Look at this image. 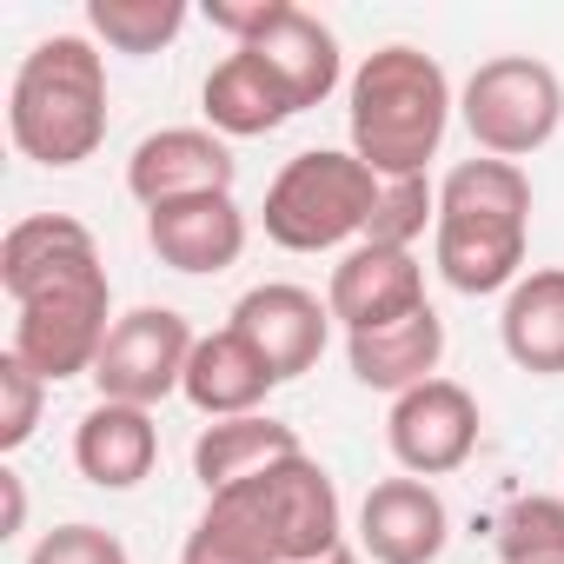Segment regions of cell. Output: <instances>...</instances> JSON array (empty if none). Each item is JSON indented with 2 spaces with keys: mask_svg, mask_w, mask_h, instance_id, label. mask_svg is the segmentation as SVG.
Here are the masks:
<instances>
[{
  "mask_svg": "<svg viewBox=\"0 0 564 564\" xmlns=\"http://www.w3.org/2000/svg\"><path fill=\"white\" fill-rule=\"evenodd\" d=\"M74 465H80V478L100 485V491H133V485L153 478V465H160V425H153V412L100 399V405L74 425Z\"/></svg>",
  "mask_w": 564,
  "mask_h": 564,
  "instance_id": "obj_17",
  "label": "cell"
},
{
  "mask_svg": "<svg viewBox=\"0 0 564 564\" xmlns=\"http://www.w3.org/2000/svg\"><path fill=\"white\" fill-rule=\"evenodd\" d=\"M438 359H445V319L432 306H419L392 326H372V333H346V366L366 392L405 399L412 386L438 379Z\"/></svg>",
  "mask_w": 564,
  "mask_h": 564,
  "instance_id": "obj_15",
  "label": "cell"
},
{
  "mask_svg": "<svg viewBox=\"0 0 564 564\" xmlns=\"http://www.w3.org/2000/svg\"><path fill=\"white\" fill-rule=\"evenodd\" d=\"M199 107H206V127H213L219 140H259V133L286 127V120L300 113L293 94L279 87V74H272L259 54H246V47H232V54L206 74Z\"/></svg>",
  "mask_w": 564,
  "mask_h": 564,
  "instance_id": "obj_18",
  "label": "cell"
},
{
  "mask_svg": "<svg viewBox=\"0 0 564 564\" xmlns=\"http://www.w3.org/2000/svg\"><path fill=\"white\" fill-rule=\"evenodd\" d=\"M379 173L346 147H313V153H293L286 166L272 173L265 186V239L286 246V252H333V246H359L366 239V219L379 206Z\"/></svg>",
  "mask_w": 564,
  "mask_h": 564,
  "instance_id": "obj_5",
  "label": "cell"
},
{
  "mask_svg": "<svg viewBox=\"0 0 564 564\" xmlns=\"http://www.w3.org/2000/svg\"><path fill=\"white\" fill-rule=\"evenodd\" d=\"M8 133L34 166H80L107 140V61L87 34H47L14 67L8 87Z\"/></svg>",
  "mask_w": 564,
  "mask_h": 564,
  "instance_id": "obj_4",
  "label": "cell"
},
{
  "mask_svg": "<svg viewBox=\"0 0 564 564\" xmlns=\"http://www.w3.org/2000/svg\"><path fill=\"white\" fill-rule=\"evenodd\" d=\"M478 432H485L478 399L458 379L412 386L405 399H392V419H386V445H392L399 471L405 478H425V485L445 478V471H458L478 452Z\"/></svg>",
  "mask_w": 564,
  "mask_h": 564,
  "instance_id": "obj_9",
  "label": "cell"
},
{
  "mask_svg": "<svg viewBox=\"0 0 564 564\" xmlns=\"http://www.w3.org/2000/svg\"><path fill=\"white\" fill-rule=\"evenodd\" d=\"M0 286L14 300V352L47 379H94L113 333V286L94 232L74 213H34L0 239Z\"/></svg>",
  "mask_w": 564,
  "mask_h": 564,
  "instance_id": "obj_1",
  "label": "cell"
},
{
  "mask_svg": "<svg viewBox=\"0 0 564 564\" xmlns=\"http://www.w3.org/2000/svg\"><path fill=\"white\" fill-rule=\"evenodd\" d=\"M246 498L259 505L279 564H313V557H326V551L346 544L339 485H333V471H326L319 458H306V452H293V458H279L272 471L246 478Z\"/></svg>",
  "mask_w": 564,
  "mask_h": 564,
  "instance_id": "obj_8",
  "label": "cell"
},
{
  "mask_svg": "<svg viewBox=\"0 0 564 564\" xmlns=\"http://www.w3.org/2000/svg\"><path fill=\"white\" fill-rule=\"evenodd\" d=\"M452 511L425 478H379L359 505V551L372 564H438Z\"/></svg>",
  "mask_w": 564,
  "mask_h": 564,
  "instance_id": "obj_13",
  "label": "cell"
},
{
  "mask_svg": "<svg viewBox=\"0 0 564 564\" xmlns=\"http://www.w3.org/2000/svg\"><path fill=\"white\" fill-rule=\"evenodd\" d=\"M425 226H438V186L419 173V180H386L379 186V206L366 219V246H392V252H412L425 239Z\"/></svg>",
  "mask_w": 564,
  "mask_h": 564,
  "instance_id": "obj_25",
  "label": "cell"
},
{
  "mask_svg": "<svg viewBox=\"0 0 564 564\" xmlns=\"http://www.w3.org/2000/svg\"><path fill=\"white\" fill-rule=\"evenodd\" d=\"M147 246L173 272H226L246 252V213H239L232 193L173 199V206H153L147 213Z\"/></svg>",
  "mask_w": 564,
  "mask_h": 564,
  "instance_id": "obj_14",
  "label": "cell"
},
{
  "mask_svg": "<svg viewBox=\"0 0 564 564\" xmlns=\"http://www.w3.org/2000/svg\"><path fill=\"white\" fill-rule=\"evenodd\" d=\"M246 54H259V61L279 74V87L293 94L300 113L319 107V100H333V87H339V34H333L319 14L293 8V0L272 14V28H265Z\"/></svg>",
  "mask_w": 564,
  "mask_h": 564,
  "instance_id": "obj_19",
  "label": "cell"
},
{
  "mask_svg": "<svg viewBox=\"0 0 564 564\" xmlns=\"http://www.w3.org/2000/svg\"><path fill=\"white\" fill-rule=\"evenodd\" d=\"M41 412H47V379L8 346L0 352V452H21L41 432Z\"/></svg>",
  "mask_w": 564,
  "mask_h": 564,
  "instance_id": "obj_26",
  "label": "cell"
},
{
  "mask_svg": "<svg viewBox=\"0 0 564 564\" xmlns=\"http://www.w3.org/2000/svg\"><path fill=\"white\" fill-rule=\"evenodd\" d=\"M313 564H359V557H352V551L339 544V551H326V557H313Z\"/></svg>",
  "mask_w": 564,
  "mask_h": 564,
  "instance_id": "obj_30",
  "label": "cell"
},
{
  "mask_svg": "<svg viewBox=\"0 0 564 564\" xmlns=\"http://www.w3.org/2000/svg\"><path fill=\"white\" fill-rule=\"evenodd\" d=\"M498 339H505V359L518 372H531V379L564 372V265H538L505 293Z\"/></svg>",
  "mask_w": 564,
  "mask_h": 564,
  "instance_id": "obj_20",
  "label": "cell"
},
{
  "mask_svg": "<svg viewBox=\"0 0 564 564\" xmlns=\"http://www.w3.org/2000/svg\"><path fill=\"white\" fill-rule=\"evenodd\" d=\"M326 306L346 333H372V326H392L425 300V265L412 252H392V246H352L339 265H333V286H326Z\"/></svg>",
  "mask_w": 564,
  "mask_h": 564,
  "instance_id": "obj_12",
  "label": "cell"
},
{
  "mask_svg": "<svg viewBox=\"0 0 564 564\" xmlns=\"http://www.w3.org/2000/svg\"><path fill=\"white\" fill-rule=\"evenodd\" d=\"M232 147L213 127H160L133 147L127 160V193L153 213L173 199H206V193H232Z\"/></svg>",
  "mask_w": 564,
  "mask_h": 564,
  "instance_id": "obj_10",
  "label": "cell"
},
{
  "mask_svg": "<svg viewBox=\"0 0 564 564\" xmlns=\"http://www.w3.org/2000/svg\"><path fill=\"white\" fill-rule=\"evenodd\" d=\"M452 80L425 47H379L359 61L352 74V153L379 173V180H419L452 127Z\"/></svg>",
  "mask_w": 564,
  "mask_h": 564,
  "instance_id": "obj_3",
  "label": "cell"
},
{
  "mask_svg": "<svg viewBox=\"0 0 564 564\" xmlns=\"http://www.w3.org/2000/svg\"><path fill=\"white\" fill-rule=\"evenodd\" d=\"M491 544L505 564H564V498L524 491L491 518Z\"/></svg>",
  "mask_w": 564,
  "mask_h": 564,
  "instance_id": "obj_24",
  "label": "cell"
},
{
  "mask_svg": "<svg viewBox=\"0 0 564 564\" xmlns=\"http://www.w3.org/2000/svg\"><path fill=\"white\" fill-rule=\"evenodd\" d=\"M193 346H199V333L186 326V313H173V306H133V313L113 319V333L100 346V366H94V386L113 405L153 412L160 399H173L186 386Z\"/></svg>",
  "mask_w": 564,
  "mask_h": 564,
  "instance_id": "obj_7",
  "label": "cell"
},
{
  "mask_svg": "<svg viewBox=\"0 0 564 564\" xmlns=\"http://www.w3.org/2000/svg\"><path fill=\"white\" fill-rule=\"evenodd\" d=\"M279 8H286V0H206L199 14H206V28H219L232 47H252V41L272 28Z\"/></svg>",
  "mask_w": 564,
  "mask_h": 564,
  "instance_id": "obj_28",
  "label": "cell"
},
{
  "mask_svg": "<svg viewBox=\"0 0 564 564\" xmlns=\"http://www.w3.org/2000/svg\"><path fill=\"white\" fill-rule=\"evenodd\" d=\"M458 113H465V133L485 160H531L538 147L557 140L564 127V80L531 61V54H498V61H478V74L465 80L458 94Z\"/></svg>",
  "mask_w": 564,
  "mask_h": 564,
  "instance_id": "obj_6",
  "label": "cell"
},
{
  "mask_svg": "<svg viewBox=\"0 0 564 564\" xmlns=\"http://www.w3.org/2000/svg\"><path fill=\"white\" fill-rule=\"evenodd\" d=\"M0 491H8V524H0V538H14L28 524V485H21V471H0Z\"/></svg>",
  "mask_w": 564,
  "mask_h": 564,
  "instance_id": "obj_29",
  "label": "cell"
},
{
  "mask_svg": "<svg viewBox=\"0 0 564 564\" xmlns=\"http://www.w3.org/2000/svg\"><path fill=\"white\" fill-rule=\"evenodd\" d=\"M28 564H133L127 557V544L107 531V524H54L34 551H28Z\"/></svg>",
  "mask_w": 564,
  "mask_h": 564,
  "instance_id": "obj_27",
  "label": "cell"
},
{
  "mask_svg": "<svg viewBox=\"0 0 564 564\" xmlns=\"http://www.w3.org/2000/svg\"><path fill=\"white\" fill-rule=\"evenodd\" d=\"M232 333H246L259 346V359L272 366V379L286 386L300 372L319 366L326 339H333V306L306 286H286V279H272V286H252L239 306H232Z\"/></svg>",
  "mask_w": 564,
  "mask_h": 564,
  "instance_id": "obj_11",
  "label": "cell"
},
{
  "mask_svg": "<svg viewBox=\"0 0 564 564\" xmlns=\"http://www.w3.org/2000/svg\"><path fill=\"white\" fill-rule=\"evenodd\" d=\"M293 452H306L300 432L279 425V419H265V412H252V419H213V425L193 438V478H199L206 498H213V491H232V485L272 471L279 458H293Z\"/></svg>",
  "mask_w": 564,
  "mask_h": 564,
  "instance_id": "obj_21",
  "label": "cell"
},
{
  "mask_svg": "<svg viewBox=\"0 0 564 564\" xmlns=\"http://www.w3.org/2000/svg\"><path fill=\"white\" fill-rule=\"evenodd\" d=\"M524 239H531V180L511 160H458L438 180V226L432 259L445 286L465 300L511 293L524 279Z\"/></svg>",
  "mask_w": 564,
  "mask_h": 564,
  "instance_id": "obj_2",
  "label": "cell"
},
{
  "mask_svg": "<svg viewBox=\"0 0 564 564\" xmlns=\"http://www.w3.org/2000/svg\"><path fill=\"white\" fill-rule=\"evenodd\" d=\"M180 564H279L272 531H265L259 505L246 498V485L206 498L199 524H193L186 544H180Z\"/></svg>",
  "mask_w": 564,
  "mask_h": 564,
  "instance_id": "obj_22",
  "label": "cell"
},
{
  "mask_svg": "<svg viewBox=\"0 0 564 564\" xmlns=\"http://www.w3.org/2000/svg\"><path fill=\"white\" fill-rule=\"evenodd\" d=\"M272 386H279V379H272V366L259 359V346H252L246 333L219 326V333H206V339L193 346L180 399H186L199 419H252Z\"/></svg>",
  "mask_w": 564,
  "mask_h": 564,
  "instance_id": "obj_16",
  "label": "cell"
},
{
  "mask_svg": "<svg viewBox=\"0 0 564 564\" xmlns=\"http://www.w3.org/2000/svg\"><path fill=\"white\" fill-rule=\"evenodd\" d=\"M193 21L186 0H87V34L113 54H160Z\"/></svg>",
  "mask_w": 564,
  "mask_h": 564,
  "instance_id": "obj_23",
  "label": "cell"
}]
</instances>
